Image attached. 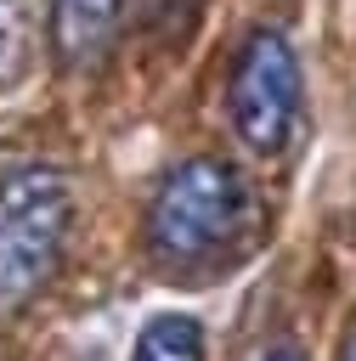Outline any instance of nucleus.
<instances>
[{
	"label": "nucleus",
	"mask_w": 356,
	"mask_h": 361,
	"mask_svg": "<svg viewBox=\"0 0 356 361\" xmlns=\"http://www.w3.org/2000/svg\"><path fill=\"white\" fill-rule=\"evenodd\" d=\"M254 220V192L226 158H186L164 175L147 209V248L164 271H203L226 259Z\"/></svg>",
	"instance_id": "f257e3e1"
},
{
	"label": "nucleus",
	"mask_w": 356,
	"mask_h": 361,
	"mask_svg": "<svg viewBox=\"0 0 356 361\" xmlns=\"http://www.w3.org/2000/svg\"><path fill=\"white\" fill-rule=\"evenodd\" d=\"M68 186L45 164H23L0 175V310L40 293L68 243Z\"/></svg>",
	"instance_id": "f03ea898"
},
{
	"label": "nucleus",
	"mask_w": 356,
	"mask_h": 361,
	"mask_svg": "<svg viewBox=\"0 0 356 361\" xmlns=\"http://www.w3.org/2000/svg\"><path fill=\"white\" fill-rule=\"evenodd\" d=\"M299 118V62L277 28H254L232 68V124L254 152H277Z\"/></svg>",
	"instance_id": "7ed1b4c3"
},
{
	"label": "nucleus",
	"mask_w": 356,
	"mask_h": 361,
	"mask_svg": "<svg viewBox=\"0 0 356 361\" xmlns=\"http://www.w3.org/2000/svg\"><path fill=\"white\" fill-rule=\"evenodd\" d=\"M130 0H51V51L62 68H96Z\"/></svg>",
	"instance_id": "20e7f679"
},
{
	"label": "nucleus",
	"mask_w": 356,
	"mask_h": 361,
	"mask_svg": "<svg viewBox=\"0 0 356 361\" xmlns=\"http://www.w3.org/2000/svg\"><path fill=\"white\" fill-rule=\"evenodd\" d=\"M130 361H203V327L192 316H153Z\"/></svg>",
	"instance_id": "39448f33"
},
{
	"label": "nucleus",
	"mask_w": 356,
	"mask_h": 361,
	"mask_svg": "<svg viewBox=\"0 0 356 361\" xmlns=\"http://www.w3.org/2000/svg\"><path fill=\"white\" fill-rule=\"evenodd\" d=\"M34 62V0H0V90H11Z\"/></svg>",
	"instance_id": "423d86ee"
},
{
	"label": "nucleus",
	"mask_w": 356,
	"mask_h": 361,
	"mask_svg": "<svg viewBox=\"0 0 356 361\" xmlns=\"http://www.w3.org/2000/svg\"><path fill=\"white\" fill-rule=\"evenodd\" d=\"M266 361H305V355H299V350H294V344H277V350H271V355H266Z\"/></svg>",
	"instance_id": "0eeeda50"
},
{
	"label": "nucleus",
	"mask_w": 356,
	"mask_h": 361,
	"mask_svg": "<svg viewBox=\"0 0 356 361\" xmlns=\"http://www.w3.org/2000/svg\"><path fill=\"white\" fill-rule=\"evenodd\" d=\"M345 361H356V333H350V344H345Z\"/></svg>",
	"instance_id": "6e6552de"
}]
</instances>
